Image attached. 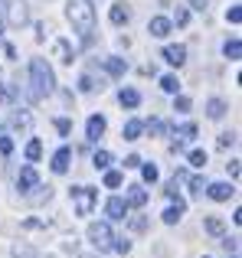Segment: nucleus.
I'll return each mask as SVG.
<instances>
[{"label": "nucleus", "mask_w": 242, "mask_h": 258, "mask_svg": "<svg viewBox=\"0 0 242 258\" xmlns=\"http://www.w3.org/2000/svg\"><path fill=\"white\" fill-rule=\"evenodd\" d=\"M69 23L72 30L79 33L82 39L92 36V30H95V10H92V0H69Z\"/></svg>", "instance_id": "nucleus-1"}, {"label": "nucleus", "mask_w": 242, "mask_h": 258, "mask_svg": "<svg viewBox=\"0 0 242 258\" xmlns=\"http://www.w3.org/2000/svg\"><path fill=\"white\" fill-rule=\"evenodd\" d=\"M30 79H33V98H46L56 92V76H52L46 59H33L30 62Z\"/></svg>", "instance_id": "nucleus-2"}, {"label": "nucleus", "mask_w": 242, "mask_h": 258, "mask_svg": "<svg viewBox=\"0 0 242 258\" xmlns=\"http://www.w3.org/2000/svg\"><path fill=\"white\" fill-rule=\"evenodd\" d=\"M72 203H76V213L79 216H92V209H95V203H98V189H92V186H72Z\"/></svg>", "instance_id": "nucleus-3"}, {"label": "nucleus", "mask_w": 242, "mask_h": 258, "mask_svg": "<svg viewBox=\"0 0 242 258\" xmlns=\"http://www.w3.org/2000/svg\"><path fill=\"white\" fill-rule=\"evenodd\" d=\"M111 239H115V232H111L108 222H92V226H89V242L98 248V252H108Z\"/></svg>", "instance_id": "nucleus-4"}, {"label": "nucleus", "mask_w": 242, "mask_h": 258, "mask_svg": "<svg viewBox=\"0 0 242 258\" xmlns=\"http://www.w3.org/2000/svg\"><path fill=\"white\" fill-rule=\"evenodd\" d=\"M0 4H4V13H7V20H10L13 26L30 23V10H26V0H0Z\"/></svg>", "instance_id": "nucleus-5"}, {"label": "nucleus", "mask_w": 242, "mask_h": 258, "mask_svg": "<svg viewBox=\"0 0 242 258\" xmlns=\"http://www.w3.org/2000/svg\"><path fill=\"white\" fill-rule=\"evenodd\" d=\"M36 186H39V173H36V167H33V164H26L23 170L17 173V189L23 196H33V189H36Z\"/></svg>", "instance_id": "nucleus-6"}, {"label": "nucleus", "mask_w": 242, "mask_h": 258, "mask_svg": "<svg viewBox=\"0 0 242 258\" xmlns=\"http://www.w3.org/2000/svg\"><path fill=\"white\" fill-rule=\"evenodd\" d=\"M105 213H108V219H111V222H121V219L128 216V203L121 200V196H111L108 206H105Z\"/></svg>", "instance_id": "nucleus-7"}, {"label": "nucleus", "mask_w": 242, "mask_h": 258, "mask_svg": "<svg viewBox=\"0 0 242 258\" xmlns=\"http://www.w3.org/2000/svg\"><path fill=\"white\" fill-rule=\"evenodd\" d=\"M72 164V147H59L56 154H52V173H66Z\"/></svg>", "instance_id": "nucleus-8"}, {"label": "nucleus", "mask_w": 242, "mask_h": 258, "mask_svg": "<svg viewBox=\"0 0 242 258\" xmlns=\"http://www.w3.org/2000/svg\"><path fill=\"white\" fill-rule=\"evenodd\" d=\"M232 193H236V189H232L229 183H210V186H206V196H210V200H216V203H226Z\"/></svg>", "instance_id": "nucleus-9"}, {"label": "nucleus", "mask_w": 242, "mask_h": 258, "mask_svg": "<svg viewBox=\"0 0 242 258\" xmlns=\"http://www.w3.org/2000/svg\"><path fill=\"white\" fill-rule=\"evenodd\" d=\"M184 209H187V203H184V200H177L173 206H167V209H164V216H160V219H164L167 226H177V222L184 219Z\"/></svg>", "instance_id": "nucleus-10"}, {"label": "nucleus", "mask_w": 242, "mask_h": 258, "mask_svg": "<svg viewBox=\"0 0 242 258\" xmlns=\"http://www.w3.org/2000/svg\"><path fill=\"white\" fill-rule=\"evenodd\" d=\"M85 134H89V141H98L105 134V118L102 114H92V118L85 121Z\"/></svg>", "instance_id": "nucleus-11"}, {"label": "nucleus", "mask_w": 242, "mask_h": 258, "mask_svg": "<svg viewBox=\"0 0 242 258\" xmlns=\"http://www.w3.org/2000/svg\"><path fill=\"white\" fill-rule=\"evenodd\" d=\"M170 20H167V17H154L151 20V23H147V30H151V36H157V39H164L167 36V33H170Z\"/></svg>", "instance_id": "nucleus-12"}, {"label": "nucleus", "mask_w": 242, "mask_h": 258, "mask_svg": "<svg viewBox=\"0 0 242 258\" xmlns=\"http://www.w3.org/2000/svg\"><path fill=\"white\" fill-rule=\"evenodd\" d=\"M164 59H167V62H170V66H184L187 62V46H167V49H164Z\"/></svg>", "instance_id": "nucleus-13"}, {"label": "nucleus", "mask_w": 242, "mask_h": 258, "mask_svg": "<svg viewBox=\"0 0 242 258\" xmlns=\"http://www.w3.org/2000/svg\"><path fill=\"white\" fill-rule=\"evenodd\" d=\"M141 131H144V121L131 118L125 127H121V138H125V141H138V138H141Z\"/></svg>", "instance_id": "nucleus-14"}, {"label": "nucleus", "mask_w": 242, "mask_h": 258, "mask_svg": "<svg viewBox=\"0 0 242 258\" xmlns=\"http://www.w3.org/2000/svg\"><path fill=\"white\" fill-rule=\"evenodd\" d=\"M193 138H197V124H184V127L177 131V141H173V151H184V144H187V141H193Z\"/></svg>", "instance_id": "nucleus-15"}, {"label": "nucleus", "mask_w": 242, "mask_h": 258, "mask_svg": "<svg viewBox=\"0 0 242 258\" xmlns=\"http://www.w3.org/2000/svg\"><path fill=\"white\" fill-rule=\"evenodd\" d=\"M125 203H131V206H144V203H147V189L141 186V183L128 186V200H125Z\"/></svg>", "instance_id": "nucleus-16"}, {"label": "nucleus", "mask_w": 242, "mask_h": 258, "mask_svg": "<svg viewBox=\"0 0 242 258\" xmlns=\"http://www.w3.org/2000/svg\"><path fill=\"white\" fill-rule=\"evenodd\" d=\"M118 101H121L125 108H138V105H141V92H138V88H121Z\"/></svg>", "instance_id": "nucleus-17"}, {"label": "nucleus", "mask_w": 242, "mask_h": 258, "mask_svg": "<svg viewBox=\"0 0 242 258\" xmlns=\"http://www.w3.org/2000/svg\"><path fill=\"white\" fill-rule=\"evenodd\" d=\"M108 20L115 26H121V23H128V20H131V10H128L125 4H115V7H111V13H108Z\"/></svg>", "instance_id": "nucleus-18"}, {"label": "nucleus", "mask_w": 242, "mask_h": 258, "mask_svg": "<svg viewBox=\"0 0 242 258\" xmlns=\"http://www.w3.org/2000/svg\"><path fill=\"white\" fill-rule=\"evenodd\" d=\"M206 114H210L213 121H219L226 114V101L223 98H210V105H206Z\"/></svg>", "instance_id": "nucleus-19"}, {"label": "nucleus", "mask_w": 242, "mask_h": 258, "mask_svg": "<svg viewBox=\"0 0 242 258\" xmlns=\"http://www.w3.org/2000/svg\"><path fill=\"white\" fill-rule=\"evenodd\" d=\"M105 69H108L111 76H125L128 62H125V59H118V56H111V59H105Z\"/></svg>", "instance_id": "nucleus-20"}, {"label": "nucleus", "mask_w": 242, "mask_h": 258, "mask_svg": "<svg viewBox=\"0 0 242 258\" xmlns=\"http://www.w3.org/2000/svg\"><path fill=\"white\" fill-rule=\"evenodd\" d=\"M92 164H95V170H108L111 167V154L108 151H95L92 154Z\"/></svg>", "instance_id": "nucleus-21"}, {"label": "nucleus", "mask_w": 242, "mask_h": 258, "mask_svg": "<svg viewBox=\"0 0 242 258\" xmlns=\"http://www.w3.org/2000/svg\"><path fill=\"white\" fill-rule=\"evenodd\" d=\"M203 229H206V232H210V235H223V219H219V216H206V222H203Z\"/></svg>", "instance_id": "nucleus-22"}, {"label": "nucleus", "mask_w": 242, "mask_h": 258, "mask_svg": "<svg viewBox=\"0 0 242 258\" xmlns=\"http://www.w3.org/2000/svg\"><path fill=\"white\" fill-rule=\"evenodd\" d=\"M39 157H43V141L33 138L30 144H26V160H39Z\"/></svg>", "instance_id": "nucleus-23"}, {"label": "nucleus", "mask_w": 242, "mask_h": 258, "mask_svg": "<svg viewBox=\"0 0 242 258\" xmlns=\"http://www.w3.org/2000/svg\"><path fill=\"white\" fill-rule=\"evenodd\" d=\"M160 88H164L167 95H177L180 92V79L177 76H164V79H160Z\"/></svg>", "instance_id": "nucleus-24"}, {"label": "nucleus", "mask_w": 242, "mask_h": 258, "mask_svg": "<svg viewBox=\"0 0 242 258\" xmlns=\"http://www.w3.org/2000/svg\"><path fill=\"white\" fill-rule=\"evenodd\" d=\"M56 56L63 59V62H72V46L66 43V39H56Z\"/></svg>", "instance_id": "nucleus-25"}, {"label": "nucleus", "mask_w": 242, "mask_h": 258, "mask_svg": "<svg viewBox=\"0 0 242 258\" xmlns=\"http://www.w3.org/2000/svg\"><path fill=\"white\" fill-rule=\"evenodd\" d=\"M223 52H226V59H239V52H242V43H239V39H226Z\"/></svg>", "instance_id": "nucleus-26"}, {"label": "nucleus", "mask_w": 242, "mask_h": 258, "mask_svg": "<svg viewBox=\"0 0 242 258\" xmlns=\"http://www.w3.org/2000/svg\"><path fill=\"white\" fill-rule=\"evenodd\" d=\"M187 160H190V167H206V151H200V147H197V151L187 154Z\"/></svg>", "instance_id": "nucleus-27"}, {"label": "nucleus", "mask_w": 242, "mask_h": 258, "mask_svg": "<svg viewBox=\"0 0 242 258\" xmlns=\"http://www.w3.org/2000/svg\"><path fill=\"white\" fill-rule=\"evenodd\" d=\"M170 23L187 26V23H190V10H187V7H177V10H173V20H170Z\"/></svg>", "instance_id": "nucleus-28"}, {"label": "nucleus", "mask_w": 242, "mask_h": 258, "mask_svg": "<svg viewBox=\"0 0 242 258\" xmlns=\"http://www.w3.org/2000/svg\"><path fill=\"white\" fill-rule=\"evenodd\" d=\"M141 176H144V183H154V180H157V167H154V164H144V167H141Z\"/></svg>", "instance_id": "nucleus-29"}, {"label": "nucleus", "mask_w": 242, "mask_h": 258, "mask_svg": "<svg viewBox=\"0 0 242 258\" xmlns=\"http://www.w3.org/2000/svg\"><path fill=\"white\" fill-rule=\"evenodd\" d=\"M13 258H36V248H30V245H13Z\"/></svg>", "instance_id": "nucleus-30"}, {"label": "nucleus", "mask_w": 242, "mask_h": 258, "mask_svg": "<svg viewBox=\"0 0 242 258\" xmlns=\"http://www.w3.org/2000/svg\"><path fill=\"white\" fill-rule=\"evenodd\" d=\"M121 180H125V176H121L118 170H108V173H105V186H111V189L121 186Z\"/></svg>", "instance_id": "nucleus-31"}, {"label": "nucleus", "mask_w": 242, "mask_h": 258, "mask_svg": "<svg viewBox=\"0 0 242 258\" xmlns=\"http://www.w3.org/2000/svg\"><path fill=\"white\" fill-rule=\"evenodd\" d=\"M111 248H115L118 255H128V252H131V242H128V239H111Z\"/></svg>", "instance_id": "nucleus-32"}, {"label": "nucleus", "mask_w": 242, "mask_h": 258, "mask_svg": "<svg viewBox=\"0 0 242 258\" xmlns=\"http://www.w3.org/2000/svg\"><path fill=\"white\" fill-rule=\"evenodd\" d=\"M79 88H82V92H95V88H102V85H95L92 76H82V79H79Z\"/></svg>", "instance_id": "nucleus-33"}, {"label": "nucleus", "mask_w": 242, "mask_h": 258, "mask_svg": "<svg viewBox=\"0 0 242 258\" xmlns=\"http://www.w3.org/2000/svg\"><path fill=\"white\" fill-rule=\"evenodd\" d=\"M173 111L187 114V111H190V98H184V95H180V98H173Z\"/></svg>", "instance_id": "nucleus-34"}, {"label": "nucleus", "mask_w": 242, "mask_h": 258, "mask_svg": "<svg viewBox=\"0 0 242 258\" xmlns=\"http://www.w3.org/2000/svg\"><path fill=\"white\" fill-rule=\"evenodd\" d=\"M232 144H236V134H219V141H216L219 151H226V147H232Z\"/></svg>", "instance_id": "nucleus-35"}, {"label": "nucleus", "mask_w": 242, "mask_h": 258, "mask_svg": "<svg viewBox=\"0 0 242 258\" xmlns=\"http://www.w3.org/2000/svg\"><path fill=\"white\" fill-rule=\"evenodd\" d=\"M131 232H147V219L144 216H134L131 219Z\"/></svg>", "instance_id": "nucleus-36"}, {"label": "nucleus", "mask_w": 242, "mask_h": 258, "mask_svg": "<svg viewBox=\"0 0 242 258\" xmlns=\"http://www.w3.org/2000/svg\"><path fill=\"white\" fill-rule=\"evenodd\" d=\"M0 101H17V92L10 85H0Z\"/></svg>", "instance_id": "nucleus-37"}, {"label": "nucleus", "mask_w": 242, "mask_h": 258, "mask_svg": "<svg viewBox=\"0 0 242 258\" xmlns=\"http://www.w3.org/2000/svg\"><path fill=\"white\" fill-rule=\"evenodd\" d=\"M226 20H229V23H242V10L239 7H229V10H226Z\"/></svg>", "instance_id": "nucleus-38"}, {"label": "nucleus", "mask_w": 242, "mask_h": 258, "mask_svg": "<svg viewBox=\"0 0 242 258\" xmlns=\"http://www.w3.org/2000/svg\"><path fill=\"white\" fill-rule=\"evenodd\" d=\"M13 127H30V114H13Z\"/></svg>", "instance_id": "nucleus-39"}, {"label": "nucleus", "mask_w": 242, "mask_h": 258, "mask_svg": "<svg viewBox=\"0 0 242 258\" xmlns=\"http://www.w3.org/2000/svg\"><path fill=\"white\" fill-rule=\"evenodd\" d=\"M190 193H193V196L203 193V180H200V176H193V180H190Z\"/></svg>", "instance_id": "nucleus-40"}, {"label": "nucleus", "mask_w": 242, "mask_h": 258, "mask_svg": "<svg viewBox=\"0 0 242 258\" xmlns=\"http://www.w3.org/2000/svg\"><path fill=\"white\" fill-rule=\"evenodd\" d=\"M147 127H151V134H164V131H167V124H164V121H151Z\"/></svg>", "instance_id": "nucleus-41"}, {"label": "nucleus", "mask_w": 242, "mask_h": 258, "mask_svg": "<svg viewBox=\"0 0 242 258\" xmlns=\"http://www.w3.org/2000/svg\"><path fill=\"white\" fill-rule=\"evenodd\" d=\"M13 151V138H0V154H10Z\"/></svg>", "instance_id": "nucleus-42"}, {"label": "nucleus", "mask_w": 242, "mask_h": 258, "mask_svg": "<svg viewBox=\"0 0 242 258\" xmlns=\"http://www.w3.org/2000/svg\"><path fill=\"white\" fill-rule=\"evenodd\" d=\"M56 127H59V134H69V131H72V124H69L66 118H59V121H56Z\"/></svg>", "instance_id": "nucleus-43"}, {"label": "nucleus", "mask_w": 242, "mask_h": 258, "mask_svg": "<svg viewBox=\"0 0 242 258\" xmlns=\"http://www.w3.org/2000/svg\"><path fill=\"white\" fill-rule=\"evenodd\" d=\"M125 167H128V170H134V167H141V157H138V154H131V157L125 160Z\"/></svg>", "instance_id": "nucleus-44"}, {"label": "nucleus", "mask_w": 242, "mask_h": 258, "mask_svg": "<svg viewBox=\"0 0 242 258\" xmlns=\"http://www.w3.org/2000/svg\"><path fill=\"white\" fill-rule=\"evenodd\" d=\"M193 4V10H206V4H210V0H190Z\"/></svg>", "instance_id": "nucleus-45"}, {"label": "nucleus", "mask_w": 242, "mask_h": 258, "mask_svg": "<svg viewBox=\"0 0 242 258\" xmlns=\"http://www.w3.org/2000/svg\"><path fill=\"white\" fill-rule=\"evenodd\" d=\"M232 258H239V255H236V252H232Z\"/></svg>", "instance_id": "nucleus-46"}, {"label": "nucleus", "mask_w": 242, "mask_h": 258, "mask_svg": "<svg viewBox=\"0 0 242 258\" xmlns=\"http://www.w3.org/2000/svg\"><path fill=\"white\" fill-rule=\"evenodd\" d=\"M0 46H4V43H0Z\"/></svg>", "instance_id": "nucleus-47"}, {"label": "nucleus", "mask_w": 242, "mask_h": 258, "mask_svg": "<svg viewBox=\"0 0 242 258\" xmlns=\"http://www.w3.org/2000/svg\"><path fill=\"white\" fill-rule=\"evenodd\" d=\"M203 258H206V255H203Z\"/></svg>", "instance_id": "nucleus-48"}]
</instances>
